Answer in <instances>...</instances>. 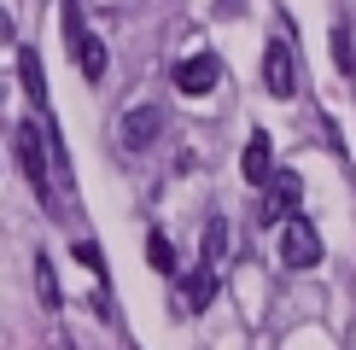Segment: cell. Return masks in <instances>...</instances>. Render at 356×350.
<instances>
[{
    "instance_id": "e0dca14e",
    "label": "cell",
    "mask_w": 356,
    "mask_h": 350,
    "mask_svg": "<svg viewBox=\"0 0 356 350\" xmlns=\"http://www.w3.org/2000/svg\"><path fill=\"white\" fill-rule=\"evenodd\" d=\"M0 41H12V18H6V6H0Z\"/></svg>"
},
{
    "instance_id": "4fadbf2b",
    "label": "cell",
    "mask_w": 356,
    "mask_h": 350,
    "mask_svg": "<svg viewBox=\"0 0 356 350\" xmlns=\"http://www.w3.org/2000/svg\"><path fill=\"white\" fill-rule=\"evenodd\" d=\"M333 65H339V76H350L356 70V53H350V24H333Z\"/></svg>"
},
{
    "instance_id": "3957f363",
    "label": "cell",
    "mask_w": 356,
    "mask_h": 350,
    "mask_svg": "<svg viewBox=\"0 0 356 350\" xmlns=\"http://www.w3.org/2000/svg\"><path fill=\"white\" fill-rule=\"evenodd\" d=\"M263 82H269L275 99H292L298 94V58H292V41L275 35L269 47H263Z\"/></svg>"
},
{
    "instance_id": "52a82bcc",
    "label": "cell",
    "mask_w": 356,
    "mask_h": 350,
    "mask_svg": "<svg viewBox=\"0 0 356 350\" xmlns=\"http://www.w3.org/2000/svg\"><path fill=\"white\" fill-rule=\"evenodd\" d=\"M240 175H245L251 187H269V181H275V146H269V135H263V128H257V135L245 140V158H240Z\"/></svg>"
},
{
    "instance_id": "277c9868",
    "label": "cell",
    "mask_w": 356,
    "mask_h": 350,
    "mask_svg": "<svg viewBox=\"0 0 356 350\" xmlns=\"http://www.w3.org/2000/svg\"><path fill=\"white\" fill-rule=\"evenodd\" d=\"M164 106H129L123 123H117V140H123V152H146L158 135H164Z\"/></svg>"
},
{
    "instance_id": "30bf717a",
    "label": "cell",
    "mask_w": 356,
    "mask_h": 350,
    "mask_svg": "<svg viewBox=\"0 0 356 350\" xmlns=\"http://www.w3.org/2000/svg\"><path fill=\"white\" fill-rule=\"evenodd\" d=\"M70 58H76V70H82L88 82H99V76H106V41H99V35L88 41L82 53H70Z\"/></svg>"
},
{
    "instance_id": "8fae6325",
    "label": "cell",
    "mask_w": 356,
    "mask_h": 350,
    "mask_svg": "<svg viewBox=\"0 0 356 350\" xmlns=\"http://www.w3.org/2000/svg\"><path fill=\"white\" fill-rule=\"evenodd\" d=\"M146 262H152L158 274H175V245L164 240V233H146Z\"/></svg>"
},
{
    "instance_id": "9c48e42d",
    "label": "cell",
    "mask_w": 356,
    "mask_h": 350,
    "mask_svg": "<svg viewBox=\"0 0 356 350\" xmlns=\"http://www.w3.org/2000/svg\"><path fill=\"white\" fill-rule=\"evenodd\" d=\"M18 76H24V94L35 99V106H47V76H41L35 47H18Z\"/></svg>"
},
{
    "instance_id": "7c38bea8",
    "label": "cell",
    "mask_w": 356,
    "mask_h": 350,
    "mask_svg": "<svg viewBox=\"0 0 356 350\" xmlns=\"http://www.w3.org/2000/svg\"><path fill=\"white\" fill-rule=\"evenodd\" d=\"M65 41H70V53H82L88 41H94V35H88V24H82V6H76V0H65Z\"/></svg>"
},
{
    "instance_id": "8992f818",
    "label": "cell",
    "mask_w": 356,
    "mask_h": 350,
    "mask_svg": "<svg viewBox=\"0 0 356 350\" xmlns=\"http://www.w3.org/2000/svg\"><path fill=\"white\" fill-rule=\"evenodd\" d=\"M298 204H304V175L298 169H275V181H269V222L298 216Z\"/></svg>"
},
{
    "instance_id": "7a4b0ae2",
    "label": "cell",
    "mask_w": 356,
    "mask_h": 350,
    "mask_svg": "<svg viewBox=\"0 0 356 350\" xmlns=\"http://www.w3.org/2000/svg\"><path fill=\"white\" fill-rule=\"evenodd\" d=\"M280 262L286 269H316L321 262V233L304 222V216H286L280 222Z\"/></svg>"
},
{
    "instance_id": "9a60e30c",
    "label": "cell",
    "mask_w": 356,
    "mask_h": 350,
    "mask_svg": "<svg viewBox=\"0 0 356 350\" xmlns=\"http://www.w3.org/2000/svg\"><path fill=\"white\" fill-rule=\"evenodd\" d=\"M222 251H228V222H211L204 228V262H222Z\"/></svg>"
},
{
    "instance_id": "ba28073f",
    "label": "cell",
    "mask_w": 356,
    "mask_h": 350,
    "mask_svg": "<svg viewBox=\"0 0 356 350\" xmlns=\"http://www.w3.org/2000/svg\"><path fill=\"white\" fill-rule=\"evenodd\" d=\"M211 298H216V262H199V269L187 274V286H181V303L187 310H204Z\"/></svg>"
},
{
    "instance_id": "5b68a950",
    "label": "cell",
    "mask_w": 356,
    "mask_h": 350,
    "mask_svg": "<svg viewBox=\"0 0 356 350\" xmlns=\"http://www.w3.org/2000/svg\"><path fill=\"white\" fill-rule=\"evenodd\" d=\"M222 82V58L216 53H193V58H181V65H175V88H181V94H211V88Z\"/></svg>"
},
{
    "instance_id": "2e32d148",
    "label": "cell",
    "mask_w": 356,
    "mask_h": 350,
    "mask_svg": "<svg viewBox=\"0 0 356 350\" xmlns=\"http://www.w3.org/2000/svg\"><path fill=\"white\" fill-rule=\"evenodd\" d=\"M76 262H88V269L106 281V257H99V245H94V240H76Z\"/></svg>"
},
{
    "instance_id": "5bb4252c",
    "label": "cell",
    "mask_w": 356,
    "mask_h": 350,
    "mask_svg": "<svg viewBox=\"0 0 356 350\" xmlns=\"http://www.w3.org/2000/svg\"><path fill=\"white\" fill-rule=\"evenodd\" d=\"M35 286H41V303H47V310H58V281H53V262H47V251H35Z\"/></svg>"
},
{
    "instance_id": "6da1fadb",
    "label": "cell",
    "mask_w": 356,
    "mask_h": 350,
    "mask_svg": "<svg viewBox=\"0 0 356 350\" xmlns=\"http://www.w3.org/2000/svg\"><path fill=\"white\" fill-rule=\"evenodd\" d=\"M18 164H24V175H29V187H35V199L53 210V204H58V140L41 135L35 117L18 123Z\"/></svg>"
}]
</instances>
